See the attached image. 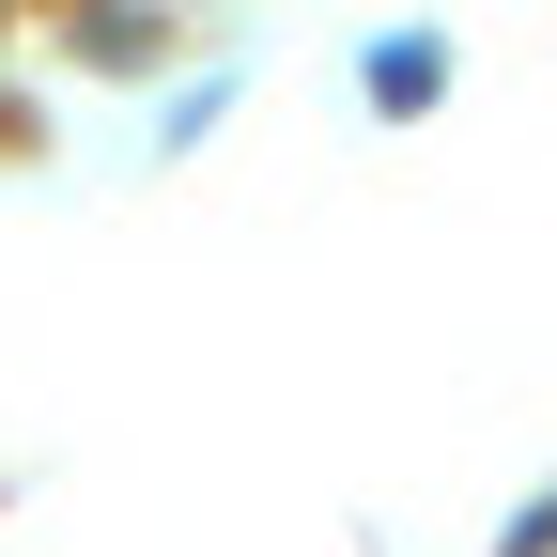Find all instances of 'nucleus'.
Wrapping results in <instances>:
<instances>
[{"label": "nucleus", "mask_w": 557, "mask_h": 557, "mask_svg": "<svg viewBox=\"0 0 557 557\" xmlns=\"http://www.w3.org/2000/svg\"><path fill=\"white\" fill-rule=\"evenodd\" d=\"M434 94H449V32H387V47H372V109H387V124H418Z\"/></svg>", "instance_id": "f257e3e1"}, {"label": "nucleus", "mask_w": 557, "mask_h": 557, "mask_svg": "<svg viewBox=\"0 0 557 557\" xmlns=\"http://www.w3.org/2000/svg\"><path fill=\"white\" fill-rule=\"evenodd\" d=\"M511 557H557V480H542L527 511H511Z\"/></svg>", "instance_id": "f03ea898"}]
</instances>
